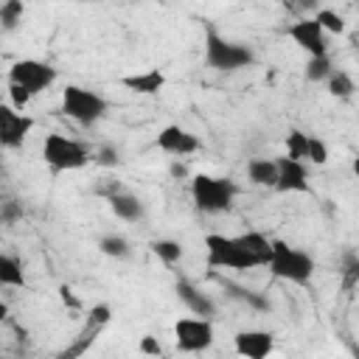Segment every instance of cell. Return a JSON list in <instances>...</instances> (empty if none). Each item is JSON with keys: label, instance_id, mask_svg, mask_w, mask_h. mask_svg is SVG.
<instances>
[{"label": "cell", "instance_id": "484cf974", "mask_svg": "<svg viewBox=\"0 0 359 359\" xmlns=\"http://www.w3.org/2000/svg\"><path fill=\"white\" fill-rule=\"evenodd\" d=\"M314 20L323 25L325 34H345V20H342V14H337V11H331V8H320V11L314 14Z\"/></svg>", "mask_w": 359, "mask_h": 359}, {"label": "cell", "instance_id": "3957f363", "mask_svg": "<svg viewBox=\"0 0 359 359\" xmlns=\"http://www.w3.org/2000/svg\"><path fill=\"white\" fill-rule=\"evenodd\" d=\"M269 275L278 278V280H289V283H297V286H309V280L314 278V258L300 250V247H292L289 241L283 238H272V258L266 264Z\"/></svg>", "mask_w": 359, "mask_h": 359}, {"label": "cell", "instance_id": "f546056e", "mask_svg": "<svg viewBox=\"0 0 359 359\" xmlns=\"http://www.w3.org/2000/svg\"><path fill=\"white\" fill-rule=\"evenodd\" d=\"M137 351L146 353V356H160V353H163V345L157 342V337H140Z\"/></svg>", "mask_w": 359, "mask_h": 359}, {"label": "cell", "instance_id": "4fadbf2b", "mask_svg": "<svg viewBox=\"0 0 359 359\" xmlns=\"http://www.w3.org/2000/svg\"><path fill=\"white\" fill-rule=\"evenodd\" d=\"M233 348H236L238 356L264 359L275 348V334L272 331H261V328H247V331H238L233 337Z\"/></svg>", "mask_w": 359, "mask_h": 359}, {"label": "cell", "instance_id": "52a82bcc", "mask_svg": "<svg viewBox=\"0 0 359 359\" xmlns=\"http://www.w3.org/2000/svg\"><path fill=\"white\" fill-rule=\"evenodd\" d=\"M56 76H59L56 67L48 65V62H39V59H17L8 67V81L25 87L31 95H39V93L50 90V84L56 81Z\"/></svg>", "mask_w": 359, "mask_h": 359}, {"label": "cell", "instance_id": "7402d4cb", "mask_svg": "<svg viewBox=\"0 0 359 359\" xmlns=\"http://www.w3.org/2000/svg\"><path fill=\"white\" fill-rule=\"evenodd\" d=\"M283 143H286V157L306 163V154H309V135H306L303 129H289L286 137H283Z\"/></svg>", "mask_w": 359, "mask_h": 359}, {"label": "cell", "instance_id": "e0dca14e", "mask_svg": "<svg viewBox=\"0 0 359 359\" xmlns=\"http://www.w3.org/2000/svg\"><path fill=\"white\" fill-rule=\"evenodd\" d=\"M247 180L258 188H272L278 185V160L269 157H252L247 160Z\"/></svg>", "mask_w": 359, "mask_h": 359}, {"label": "cell", "instance_id": "44dd1931", "mask_svg": "<svg viewBox=\"0 0 359 359\" xmlns=\"http://www.w3.org/2000/svg\"><path fill=\"white\" fill-rule=\"evenodd\" d=\"M325 87H328V93L334 95V98H351L353 93H356V81H353V76L351 73H345V70H331V76L325 79Z\"/></svg>", "mask_w": 359, "mask_h": 359}, {"label": "cell", "instance_id": "83f0119b", "mask_svg": "<svg viewBox=\"0 0 359 359\" xmlns=\"http://www.w3.org/2000/svg\"><path fill=\"white\" fill-rule=\"evenodd\" d=\"M31 98H34V95H31L25 87H20V84H11V81H8V104H11L14 109H20V112H22V109L31 104Z\"/></svg>", "mask_w": 359, "mask_h": 359}, {"label": "cell", "instance_id": "ac0fdd59", "mask_svg": "<svg viewBox=\"0 0 359 359\" xmlns=\"http://www.w3.org/2000/svg\"><path fill=\"white\" fill-rule=\"evenodd\" d=\"M0 286H6V289L25 286V272H22V264L17 255H8V252L0 255Z\"/></svg>", "mask_w": 359, "mask_h": 359}, {"label": "cell", "instance_id": "d590c367", "mask_svg": "<svg viewBox=\"0 0 359 359\" xmlns=\"http://www.w3.org/2000/svg\"><path fill=\"white\" fill-rule=\"evenodd\" d=\"M90 3H98V0H90Z\"/></svg>", "mask_w": 359, "mask_h": 359}, {"label": "cell", "instance_id": "7c38bea8", "mask_svg": "<svg viewBox=\"0 0 359 359\" xmlns=\"http://www.w3.org/2000/svg\"><path fill=\"white\" fill-rule=\"evenodd\" d=\"M157 149L165 154H174V157H185L199 149V137L180 123H168L157 132Z\"/></svg>", "mask_w": 359, "mask_h": 359}, {"label": "cell", "instance_id": "4316f807", "mask_svg": "<svg viewBox=\"0 0 359 359\" xmlns=\"http://www.w3.org/2000/svg\"><path fill=\"white\" fill-rule=\"evenodd\" d=\"M306 163H314V165H325V163H328V146H325L320 137H314V135H309V154H306Z\"/></svg>", "mask_w": 359, "mask_h": 359}, {"label": "cell", "instance_id": "8fae6325", "mask_svg": "<svg viewBox=\"0 0 359 359\" xmlns=\"http://www.w3.org/2000/svg\"><path fill=\"white\" fill-rule=\"evenodd\" d=\"M278 194H311V182H309V168L303 160H292V157H278Z\"/></svg>", "mask_w": 359, "mask_h": 359}, {"label": "cell", "instance_id": "6da1fadb", "mask_svg": "<svg viewBox=\"0 0 359 359\" xmlns=\"http://www.w3.org/2000/svg\"><path fill=\"white\" fill-rule=\"evenodd\" d=\"M205 65L219 73H233V70H244L255 65V53L250 45L227 39L208 22L205 25Z\"/></svg>", "mask_w": 359, "mask_h": 359}, {"label": "cell", "instance_id": "9a60e30c", "mask_svg": "<svg viewBox=\"0 0 359 359\" xmlns=\"http://www.w3.org/2000/svg\"><path fill=\"white\" fill-rule=\"evenodd\" d=\"M121 87H126L135 95H157L165 87V73L160 67H149L143 73H132L121 79Z\"/></svg>", "mask_w": 359, "mask_h": 359}, {"label": "cell", "instance_id": "603a6c76", "mask_svg": "<svg viewBox=\"0 0 359 359\" xmlns=\"http://www.w3.org/2000/svg\"><path fill=\"white\" fill-rule=\"evenodd\" d=\"M331 59H328V53L325 56H309V62H306V67H303V76H306V81H311V84H317V81H325L328 76H331Z\"/></svg>", "mask_w": 359, "mask_h": 359}, {"label": "cell", "instance_id": "836d02e7", "mask_svg": "<svg viewBox=\"0 0 359 359\" xmlns=\"http://www.w3.org/2000/svg\"><path fill=\"white\" fill-rule=\"evenodd\" d=\"M171 174H174V177H185V165H182V163H174V165H171Z\"/></svg>", "mask_w": 359, "mask_h": 359}, {"label": "cell", "instance_id": "d4e9b609", "mask_svg": "<svg viewBox=\"0 0 359 359\" xmlns=\"http://www.w3.org/2000/svg\"><path fill=\"white\" fill-rule=\"evenodd\" d=\"M0 22H3V31H14L22 22V0H3Z\"/></svg>", "mask_w": 359, "mask_h": 359}, {"label": "cell", "instance_id": "d6986e66", "mask_svg": "<svg viewBox=\"0 0 359 359\" xmlns=\"http://www.w3.org/2000/svg\"><path fill=\"white\" fill-rule=\"evenodd\" d=\"M222 286H224V292H227L233 300L244 303L247 309H255V311H269V300H266L261 292H252V289L238 286V283H233V280H222Z\"/></svg>", "mask_w": 359, "mask_h": 359}, {"label": "cell", "instance_id": "5b68a950", "mask_svg": "<svg viewBox=\"0 0 359 359\" xmlns=\"http://www.w3.org/2000/svg\"><path fill=\"white\" fill-rule=\"evenodd\" d=\"M42 160L48 163V168L53 174H62V171H79L90 163V151L84 143L67 137V135H59V132H50L45 135L42 140Z\"/></svg>", "mask_w": 359, "mask_h": 359}, {"label": "cell", "instance_id": "cb8c5ba5", "mask_svg": "<svg viewBox=\"0 0 359 359\" xmlns=\"http://www.w3.org/2000/svg\"><path fill=\"white\" fill-rule=\"evenodd\" d=\"M98 250L109 258H126L129 255V241L118 233H109V236H101L98 238Z\"/></svg>", "mask_w": 359, "mask_h": 359}, {"label": "cell", "instance_id": "9c48e42d", "mask_svg": "<svg viewBox=\"0 0 359 359\" xmlns=\"http://www.w3.org/2000/svg\"><path fill=\"white\" fill-rule=\"evenodd\" d=\"M34 129V118L14 109L11 104H0V143L3 149H20Z\"/></svg>", "mask_w": 359, "mask_h": 359}, {"label": "cell", "instance_id": "277c9868", "mask_svg": "<svg viewBox=\"0 0 359 359\" xmlns=\"http://www.w3.org/2000/svg\"><path fill=\"white\" fill-rule=\"evenodd\" d=\"M236 182L213 174H194L191 177V199L202 213H227L236 199Z\"/></svg>", "mask_w": 359, "mask_h": 359}, {"label": "cell", "instance_id": "30bf717a", "mask_svg": "<svg viewBox=\"0 0 359 359\" xmlns=\"http://www.w3.org/2000/svg\"><path fill=\"white\" fill-rule=\"evenodd\" d=\"M289 36H292V42H294L300 50H306L309 56H325V53H328L325 31H323V25H320L314 17H303V20L292 22V25H289Z\"/></svg>", "mask_w": 359, "mask_h": 359}, {"label": "cell", "instance_id": "7a4b0ae2", "mask_svg": "<svg viewBox=\"0 0 359 359\" xmlns=\"http://www.w3.org/2000/svg\"><path fill=\"white\" fill-rule=\"evenodd\" d=\"M205 261L210 269H258V258L247 250L241 236H224V233H208L205 236Z\"/></svg>", "mask_w": 359, "mask_h": 359}, {"label": "cell", "instance_id": "1f68e13d", "mask_svg": "<svg viewBox=\"0 0 359 359\" xmlns=\"http://www.w3.org/2000/svg\"><path fill=\"white\" fill-rule=\"evenodd\" d=\"M59 294H62V303H65V306H70V309H81V300H79V297H73V292H70L67 286H62V289H59Z\"/></svg>", "mask_w": 359, "mask_h": 359}, {"label": "cell", "instance_id": "4dcf8cb0", "mask_svg": "<svg viewBox=\"0 0 359 359\" xmlns=\"http://www.w3.org/2000/svg\"><path fill=\"white\" fill-rule=\"evenodd\" d=\"M348 261H351V266L345 269V283H342L345 289H351V286H353V280L359 278V258H348Z\"/></svg>", "mask_w": 359, "mask_h": 359}, {"label": "cell", "instance_id": "e575fe53", "mask_svg": "<svg viewBox=\"0 0 359 359\" xmlns=\"http://www.w3.org/2000/svg\"><path fill=\"white\" fill-rule=\"evenodd\" d=\"M351 171H353V177H356V180H359V154H356V157H353V163H351Z\"/></svg>", "mask_w": 359, "mask_h": 359}, {"label": "cell", "instance_id": "2e32d148", "mask_svg": "<svg viewBox=\"0 0 359 359\" xmlns=\"http://www.w3.org/2000/svg\"><path fill=\"white\" fill-rule=\"evenodd\" d=\"M107 202H109V208H112V216H118L121 222H140L143 216H146V205H143V199L140 196H135V194H129V191H112L109 196H107Z\"/></svg>", "mask_w": 359, "mask_h": 359}, {"label": "cell", "instance_id": "d6a6232c", "mask_svg": "<svg viewBox=\"0 0 359 359\" xmlns=\"http://www.w3.org/2000/svg\"><path fill=\"white\" fill-rule=\"evenodd\" d=\"M98 160H101L104 165H115V163H118V154H115V149H104Z\"/></svg>", "mask_w": 359, "mask_h": 359}, {"label": "cell", "instance_id": "f1b7e54d", "mask_svg": "<svg viewBox=\"0 0 359 359\" xmlns=\"http://www.w3.org/2000/svg\"><path fill=\"white\" fill-rule=\"evenodd\" d=\"M109 320H112V306L109 303H95L90 309V314H87V323L90 325H98V328H104Z\"/></svg>", "mask_w": 359, "mask_h": 359}, {"label": "cell", "instance_id": "8992f818", "mask_svg": "<svg viewBox=\"0 0 359 359\" xmlns=\"http://www.w3.org/2000/svg\"><path fill=\"white\" fill-rule=\"evenodd\" d=\"M109 104L104 95H98L95 90H87V87H79V84H67L62 90V112L81 123V126H90L95 121H101L107 115Z\"/></svg>", "mask_w": 359, "mask_h": 359}, {"label": "cell", "instance_id": "ba28073f", "mask_svg": "<svg viewBox=\"0 0 359 359\" xmlns=\"http://www.w3.org/2000/svg\"><path fill=\"white\" fill-rule=\"evenodd\" d=\"M213 323L210 317H180L174 323V339H177V348L185 351V353H199V351H208L213 345Z\"/></svg>", "mask_w": 359, "mask_h": 359}, {"label": "cell", "instance_id": "ffe728a7", "mask_svg": "<svg viewBox=\"0 0 359 359\" xmlns=\"http://www.w3.org/2000/svg\"><path fill=\"white\" fill-rule=\"evenodd\" d=\"M149 247H151V252H154L165 266L180 264V261H182V252H185L182 244H180L177 238H154Z\"/></svg>", "mask_w": 359, "mask_h": 359}, {"label": "cell", "instance_id": "5bb4252c", "mask_svg": "<svg viewBox=\"0 0 359 359\" xmlns=\"http://www.w3.org/2000/svg\"><path fill=\"white\" fill-rule=\"evenodd\" d=\"M174 292H177V297H180V303L191 311V314H196V317H210L213 320V314H216V303L202 292V289H196L191 280H177L174 283Z\"/></svg>", "mask_w": 359, "mask_h": 359}]
</instances>
